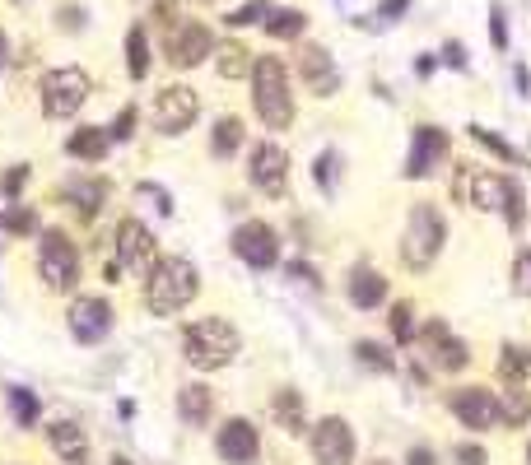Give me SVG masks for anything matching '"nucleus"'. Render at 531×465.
<instances>
[{"mask_svg": "<svg viewBox=\"0 0 531 465\" xmlns=\"http://www.w3.org/2000/svg\"><path fill=\"white\" fill-rule=\"evenodd\" d=\"M201 293V270L191 266L187 256H159L154 270L145 275V307L154 317H177L187 312Z\"/></svg>", "mask_w": 531, "mask_h": 465, "instance_id": "nucleus-3", "label": "nucleus"}, {"mask_svg": "<svg viewBox=\"0 0 531 465\" xmlns=\"http://www.w3.org/2000/svg\"><path fill=\"white\" fill-rule=\"evenodd\" d=\"M452 461L457 465H490V452H485L480 442H457V447H452Z\"/></svg>", "mask_w": 531, "mask_h": 465, "instance_id": "nucleus-42", "label": "nucleus"}, {"mask_svg": "<svg viewBox=\"0 0 531 465\" xmlns=\"http://www.w3.org/2000/svg\"><path fill=\"white\" fill-rule=\"evenodd\" d=\"M313 177H317V186L331 196V191H336V177H341V154H336V149H322L317 163H313Z\"/></svg>", "mask_w": 531, "mask_h": 465, "instance_id": "nucleus-39", "label": "nucleus"}, {"mask_svg": "<svg viewBox=\"0 0 531 465\" xmlns=\"http://www.w3.org/2000/svg\"><path fill=\"white\" fill-rule=\"evenodd\" d=\"M177 419L187 428H205L210 419H215V391L205 382H187L177 386Z\"/></svg>", "mask_w": 531, "mask_h": 465, "instance_id": "nucleus-22", "label": "nucleus"}, {"mask_svg": "<svg viewBox=\"0 0 531 465\" xmlns=\"http://www.w3.org/2000/svg\"><path fill=\"white\" fill-rule=\"evenodd\" d=\"M89 93H94V80H89L80 66L47 70V75H42V84H38L42 117H47V121H70L84 103H89Z\"/></svg>", "mask_w": 531, "mask_h": 465, "instance_id": "nucleus-6", "label": "nucleus"}, {"mask_svg": "<svg viewBox=\"0 0 531 465\" xmlns=\"http://www.w3.org/2000/svg\"><path fill=\"white\" fill-rule=\"evenodd\" d=\"M401 465H438V452L429 447V442H415V447L406 452V461H401Z\"/></svg>", "mask_w": 531, "mask_h": 465, "instance_id": "nucleus-46", "label": "nucleus"}, {"mask_svg": "<svg viewBox=\"0 0 531 465\" xmlns=\"http://www.w3.org/2000/svg\"><path fill=\"white\" fill-rule=\"evenodd\" d=\"M10 410H14V424H19V428H38L42 405H38V396H33L28 386H10Z\"/></svg>", "mask_w": 531, "mask_h": 465, "instance_id": "nucleus-36", "label": "nucleus"}, {"mask_svg": "<svg viewBox=\"0 0 531 465\" xmlns=\"http://www.w3.org/2000/svg\"><path fill=\"white\" fill-rule=\"evenodd\" d=\"M47 447L61 456V465H94L89 428H80L75 419H52V428H47Z\"/></svg>", "mask_w": 531, "mask_h": 465, "instance_id": "nucleus-19", "label": "nucleus"}, {"mask_svg": "<svg viewBox=\"0 0 531 465\" xmlns=\"http://www.w3.org/2000/svg\"><path fill=\"white\" fill-rule=\"evenodd\" d=\"M215 456L224 465H252L261 456V428L243 414H233L215 428Z\"/></svg>", "mask_w": 531, "mask_h": 465, "instance_id": "nucleus-17", "label": "nucleus"}, {"mask_svg": "<svg viewBox=\"0 0 531 465\" xmlns=\"http://www.w3.org/2000/svg\"><path fill=\"white\" fill-rule=\"evenodd\" d=\"M252 61H257V52H247L238 38L215 42V70H219V80H247V75H252Z\"/></svg>", "mask_w": 531, "mask_h": 465, "instance_id": "nucleus-25", "label": "nucleus"}, {"mask_svg": "<svg viewBox=\"0 0 531 465\" xmlns=\"http://www.w3.org/2000/svg\"><path fill=\"white\" fill-rule=\"evenodd\" d=\"M108 465H136V461H131V456H112Z\"/></svg>", "mask_w": 531, "mask_h": 465, "instance_id": "nucleus-52", "label": "nucleus"}, {"mask_svg": "<svg viewBox=\"0 0 531 465\" xmlns=\"http://www.w3.org/2000/svg\"><path fill=\"white\" fill-rule=\"evenodd\" d=\"M448 159H452V135L443 126H434V121H420L410 131V154H406L401 177L406 182H429V177H438V168Z\"/></svg>", "mask_w": 531, "mask_h": 465, "instance_id": "nucleus-8", "label": "nucleus"}, {"mask_svg": "<svg viewBox=\"0 0 531 465\" xmlns=\"http://www.w3.org/2000/svg\"><path fill=\"white\" fill-rule=\"evenodd\" d=\"M229 247H233V256L252 270H275L280 266V233H275L266 219H243V224L233 228Z\"/></svg>", "mask_w": 531, "mask_h": 465, "instance_id": "nucleus-14", "label": "nucleus"}, {"mask_svg": "<svg viewBox=\"0 0 531 465\" xmlns=\"http://www.w3.org/2000/svg\"><path fill=\"white\" fill-rule=\"evenodd\" d=\"M415 340L424 345V363L434 372H466L471 368V345H466L462 335H452V326L443 317L424 321Z\"/></svg>", "mask_w": 531, "mask_h": 465, "instance_id": "nucleus-11", "label": "nucleus"}, {"mask_svg": "<svg viewBox=\"0 0 531 465\" xmlns=\"http://www.w3.org/2000/svg\"><path fill=\"white\" fill-rule=\"evenodd\" d=\"M527 372H531V349L508 340V345L499 349V382L504 386H527Z\"/></svg>", "mask_w": 531, "mask_h": 465, "instance_id": "nucleus-31", "label": "nucleus"}, {"mask_svg": "<svg viewBox=\"0 0 531 465\" xmlns=\"http://www.w3.org/2000/svg\"><path fill=\"white\" fill-rule=\"evenodd\" d=\"M271 414H275V428H285L289 438H303L308 433V400H303L299 386H280L271 396Z\"/></svg>", "mask_w": 531, "mask_h": 465, "instance_id": "nucleus-21", "label": "nucleus"}, {"mask_svg": "<svg viewBox=\"0 0 531 465\" xmlns=\"http://www.w3.org/2000/svg\"><path fill=\"white\" fill-rule=\"evenodd\" d=\"M438 61H443L448 70H471V56H466V47L457 38L443 42V56H438Z\"/></svg>", "mask_w": 531, "mask_h": 465, "instance_id": "nucleus-43", "label": "nucleus"}, {"mask_svg": "<svg viewBox=\"0 0 531 465\" xmlns=\"http://www.w3.org/2000/svg\"><path fill=\"white\" fill-rule=\"evenodd\" d=\"M24 186H28V163H14L10 173H5V182H0V191H5V196H19Z\"/></svg>", "mask_w": 531, "mask_h": 465, "instance_id": "nucleus-45", "label": "nucleus"}, {"mask_svg": "<svg viewBox=\"0 0 531 465\" xmlns=\"http://www.w3.org/2000/svg\"><path fill=\"white\" fill-rule=\"evenodd\" d=\"M112 321H117V312H112L108 298H98V293H89V298H75L66 312V326L70 335L80 340V345H103L112 335Z\"/></svg>", "mask_w": 531, "mask_h": 465, "instance_id": "nucleus-16", "label": "nucleus"}, {"mask_svg": "<svg viewBox=\"0 0 531 465\" xmlns=\"http://www.w3.org/2000/svg\"><path fill=\"white\" fill-rule=\"evenodd\" d=\"M252 107L266 131H289L299 107H294V84H289V66L280 56H257L252 61Z\"/></svg>", "mask_w": 531, "mask_h": 465, "instance_id": "nucleus-2", "label": "nucleus"}, {"mask_svg": "<svg viewBox=\"0 0 531 465\" xmlns=\"http://www.w3.org/2000/svg\"><path fill=\"white\" fill-rule=\"evenodd\" d=\"M266 38H275V42H299L303 33H308V14L299 10V5H280V10H271L266 14Z\"/></svg>", "mask_w": 531, "mask_h": 465, "instance_id": "nucleus-27", "label": "nucleus"}, {"mask_svg": "<svg viewBox=\"0 0 531 465\" xmlns=\"http://www.w3.org/2000/svg\"><path fill=\"white\" fill-rule=\"evenodd\" d=\"M112 242H117V266L131 270V275H150L154 261H159V238H154V228L145 224V219H136V214H126L122 224H117Z\"/></svg>", "mask_w": 531, "mask_h": 465, "instance_id": "nucleus-12", "label": "nucleus"}, {"mask_svg": "<svg viewBox=\"0 0 531 465\" xmlns=\"http://www.w3.org/2000/svg\"><path fill=\"white\" fill-rule=\"evenodd\" d=\"M61 200L70 205V214H75L80 224H94L98 210H103V200H108V182H66L61 186Z\"/></svg>", "mask_w": 531, "mask_h": 465, "instance_id": "nucleus-23", "label": "nucleus"}, {"mask_svg": "<svg viewBox=\"0 0 531 465\" xmlns=\"http://www.w3.org/2000/svg\"><path fill=\"white\" fill-rule=\"evenodd\" d=\"M527 465H531V438H527Z\"/></svg>", "mask_w": 531, "mask_h": 465, "instance_id": "nucleus-54", "label": "nucleus"}, {"mask_svg": "<svg viewBox=\"0 0 531 465\" xmlns=\"http://www.w3.org/2000/svg\"><path fill=\"white\" fill-rule=\"evenodd\" d=\"M38 279L52 293L80 289V247L70 242L66 228H42L38 233Z\"/></svg>", "mask_w": 531, "mask_h": 465, "instance_id": "nucleus-5", "label": "nucleus"}, {"mask_svg": "<svg viewBox=\"0 0 531 465\" xmlns=\"http://www.w3.org/2000/svg\"><path fill=\"white\" fill-rule=\"evenodd\" d=\"M499 219L508 224V233H522V228H527V191H522L518 177H504V205H499Z\"/></svg>", "mask_w": 531, "mask_h": 465, "instance_id": "nucleus-32", "label": "nucleus"}, {"mask_svg": "<svg viewBox=\"0 0 531 465\" xmlns=\"http://www.w3.org/2000/svg\"><path fill=\"white\" fill-rule=\"evenodd\" d=\"M308 447H313V465H354L359 456V442H354V428L345 414H327L308 428Z\"/></svg>", "mask_w": 531, "mask_h": 465, "instance_id": "nucleus-13", "label": "nucleus"}, {"mask_svg": "<svg viewBox=\"0 0 531 465\" xmlns=\"http://www.w3.org/2000/svg\"><path fill=\"white\" fill-rule=\"evenodd\" d=\"M243 145H247L243 117H219L215 131H210V154H215V159H233V154H238Z\"/></svg>", "mask_w": 531, "mask_h": 465, "instance_id": "nucleus-28", "label": "nucleus"}, {"mask_svg": "<svg viewBox=\"0 0 531 465\" xmlns=\"http://www.w3.org/2000/svg\"><path fill=\"white\" fill-rule=\"evenodd\" d=\"M499 419L508 428H527L531 424V391L527 386H508L504 396H499Z\"/></svg>", "mask_w": 531, "mask_h": 465, "instance_id": "nucleus-34", "label": "nucleus"}, {"mask_svg": "<svg viewBox=\"0 0 531 465\" xmlns=\"http://www.w3.org/2000/svg\"><path fill=\"white\" fill-rule=\"evenodd\" d=\"M466 135H471V140H476L480 149H490V154H494L499 163H508V168H531L527 154H522V149L513 145V140H504L499 131H490V126H476V121H471V126H466Z\"/></svg>", "mask_w": 531, "mask_h": 465, "instance_id": "nucleus-26", "label": "nucleus"}, {"mask_svg": "<svg viewBox=\"0 0 531 465\" xmlns=\"http://www.w3.org/2000/svg\"><path fill=\"white\" fill-rule=\"evenodd\" d=\"M448 410H452V419L462 428H471V433H490V428L504 424V419H499V391H490V386H452Z\"/></svg>", "mask_w": 531, "mask_h": 465, "instance_id": "nucleus-15", "label": "nucleus"}, {"mask_svg": "<svg viewBox=\"0 0 531 465\" xmlns=\"http://www.w3.org/2000/svg\"><path fill=\"white\" fill-rule=\"evenodd\" d=\"M294 70H299V80L308 84L313 98H336V93H341V66H336V56H331L322 42H303Z\"/></svg>", "mask_w": 531, "mask_h": 465, "instance_id": "nucleus-18", "label": "nucleus"}, {"mask_svg": "<svg viewBox=\"0 0 531 465\" xmlns=\"http://www.w3.org/2000/svg\"><path fill=\"white\" fill-rule=\"evenodd\" d=\"M243 354V335L229 317H196L182 326V359L196 372H219Z\"/></svg>", "mask_w": 531, "mask_h": 465, "instance_id": "nucleus-1", "label": "nucleus"}, {"mask_svg": "<svg viewBox=\"0 0 531 465\" xmlns=\"http://www.w3.org/2000/svg\"><path fill=\"white\" fill-rule=\"evenodd\" d=\"M354 363L364 372H378V377H392L396 372V354L387 340H354Z\"/></svg>", "mask_w": 531, "mask_h": 465, "instance_id": "nucleus-29", "label": "nucleus"}, {"mask_svg": "<svg viewBox=\"0 0 531 465\" xmlns=\"http://www.w3.org/2000/svg\"><path fill=\"white\" fill-rule=\"evenodd\" d=\"M345 298H350V307H359V312H373V307L387 303V275L373 266H354L350 279H345Z\"/></svg>", "mask_w": 531, "mask_h": 465, "instance_id": "nucleus-20", "label": "nucleus"}, {"mask_svg": "<svg viewBox=\"0 0 531 465\" xmlns=\"http://www.w3.org/2000/svg\"><path fill=\"white\" fill-rule=\"evenodd\" d=\"M0 224H5V233H14V238H33V233H42V228H38V210H33V205H19V200L0 214Z\"/></svg>", "mask_w": 531, "mask_h": 465, "instance_id": "nucleus-35", "label": "nucleus"}, {"mask_svg": "<svg viewBox=\"0 0 531 465\" xmlns=\"http://www.w3.org/2000/svg\"><path fill=\"white\" fill-rule=\"evenodd\" d=\"M387 331H392V345H415V335H420V321H415V303H392L387 307Z\"/></svg>", "mask_w": 531, "mask_h": 465, "instance_id": "nucleus-33", "label": "nucleus"}, {"mask_svg": "<svg viewBox=\"0 0 531 465\" xmlns=\"http://www.w3.org/2000/svg\"><path fill=\"white\" fill-rule=\"evenodd\" d=\"M513 75H518V98H531V70L522 61H513Z\"/></svg>", "mask_w": 531, "mask_h": 465, "instance_id": "nucleus-50", "label": "nucleus"}, {"mask_svg": "<svg viewBox=\"0 0 531 465\" xmlns=\"http://www.w3.org/2000/svg\"><path fill=\"white\" fill-rule=\"evenodd\" d=\"M196 117H201V93L191 89V84H164V89L154 93L150 121L159 135L177 140V135H187L196 126Z\"/></svg>", "mask_w": 531, "mask_h": 465, "instance_id": "nucleus-7", "label": "nucleus"}, {"mask_svg": "<svg viewBox=\"0 0 531 465\" xmlns=\"http://www.w3.org/2000/svg\"><path fill=\"white\" fill-rule=\"evenodd\" d=\"M126 75H131V80H145V75H150V33H145V24L126 28Z\"/></svg>", "mask_w": 531, "mask_h": 465, "instance_id": "nucleus-30", "label": "nucleus"}, {"mask_svg": "<svg viewBox=\"0 0 531 465\" xmlns=\"http://www.w3.org/2000/svg\"><path fill=\"white\" fill-rule=\"evenodd\" d=\"M266 14H271L266 0H247V5H238V10L224 14V24L229 28H252V24H266Z\"/></svg>", "mask_w": 531, "mask_h": 465, "instance_id": "nucleus-38", "label": "nucleus"}, {"mask_svg": "<svg viewBox=\"0 0 531 465\" xmlns=\"http://www.w3.org/2000/svg\"><path fill=\"white\" fill-rule=\"evenodd\" d=\"M10 5H28V0H10Z\"/></svg>", "mask_w": 531, "mask_h": 465, "instance_id": "nucleus-55", "label": "nucleus"}, {"mask_svg": "<svg viewBox=\"0 0 531 465\" xmlns=\"http://www.w3.org/2000/svg\"><path fill=\"white\" fill-rule=\"evenodd\" d=\"M368 465H396V461H387V456H378V461H368Z\"/></svg>", "mask_w": 531, "mask_h": 465, "instance_id": "nucleus-53", "label": "nucleus"}, {"mask_svg": "<svg viewBox=\"0 0 531 465\" xmlns=\"http://www.w3.org/2000/svg\"><path fill=\"white\" fill-rule=\"evenodd\" d=\"M410 10V0H382L378 5V19H387V24H396V19H401V14Z\"/></svg>", "mask_w": 531, "mask_h": 465, "instance_id": "nucleus-47", "label": "nucleus"}, {"mask_svg": "<svg viewBox=\"0 0 531 465\" xmlns=\"http://www.w3.org/2000/svg\"><path fill=\"white\" fill-rule=\"evenodd\" d=\"M508 289H513V298H531V247H518V256H513Z\"/></svg>", "mask_w": 531, "mask_h": 465, "instance_id": "nucleus-37", "label": "nucleus"}, {"mask_svg": "<svg viewBox=\"0 0 531 465\" xmlns=\"http://www.w3.org/2000/svg\"><path fill=\"white\" fill-rule=\"evenodd\" d=\"M247 182L257 186L266 200L289 196V149L280 140H257L247 154Z\"/></svg>", "mask_w": 531, "mask_h": 465, "instance_id": "nucleus-9", "label": "nucleus"}, {"mask_svg": "<svg viewBox=\"0 0 531 465\" xmlns=\"http://www.w3.org/2000/svg\"><path fill=\"white\" fill-rule=\"evenodd\" d=\"M490 47H494V52H508V47H513V38H508V10H504V0H494V5H490Z\"/></svg>", "mask_w": 531, "mask_h": 465, "instance_id": "nucleus-40", "label": "nucleus"}, {"mask_svg": "<svg viewBox=\"0 0 531 465\" xmlns=\"http://www.w3.org/2000/svg\"><path fill=\"white\" fill-rule=\"evenodd\" d=\"M136 121H140V112H136V103H126L117 117H112V126H108V135H112V145H122V140H131L136 135Z\"/></svg>", "mask_w": 531, "mask_h": 465, "instance_id": "nucleus-41", "label": "nucleus"}, {"mask_svg": "<svg viewBox=\"0 0 531 465\" xmlns=\"http://www.w3.org/2000/svg\"><path fill=\"white\" fill-rule=\"evenodd\" d=\"M434 70H438V56L434 52H420V56H415V75H420V80H434Z\"/></svg>", "mask_w": 531, "mask_h": 465, "instance_id": "nucleus-48", "label": "nucleus"}, {"mask_svg": "<svg viewBox=\"0 0 531 465\" xmlns=\"http://www.w3.org/2000/svg\"><path fill=\"white\" fill-rule=\"evenodd\" d=\"M10 66V38H5V33H0V70Z\"/></svg>", "mask_w": 531, "mask_h": 465, "instance_id": "nucleus-51", "label": "nucleus"}, {"mask_svg": "<svg viewBox=\"0 0 531 465\" xmlns=\"http://www.w3.org/2000/svg\"><path fill=\"white\" fill-rule=\"evenodd\" d=\"M164 56L173 70H196L201 61L215 56V33L201 24V19H173L164 38Z\"/></svg>", "mask_w": 531, "mask_h": 465, "instance_id": "nucleus-10", "label": "nucleus"}, {"mask_svg": "<svg viewBox=\"0 0 531 465\" xmlns=\"http://www.w3.org/2000/svg\"><path fill=\"white\" fill-rule=\"evenodd\" d=\"M443 247H448V214L438 210L434 200H415L406 219V233H401V247H396L401 266L424 275L443 256Z\"/></svg>", "mask_w": 531, "mask_h": 465, "instance_id": "nucleus-4", "label": "nucleus"}, {"mask_svg": "<svg viewBox=\"0 0 531 465\" xmlns=\"http://www.w3.org/2000/svg\"><path fill=\"white\" fill-rule=\"evenodd\" d=\"M136 196H150V200H154V210H159V214H173V196H168L164 186L140 182V186H136Z\"/></svg>", "mask_w": 531, "mask_h": 465, "instance_id": "nucleus-44", "label": "nucleus"}, {"mask_svg": "<svg viewBox=\"0 0 531 465\" xmlns=\"http://www.w3.org/2000/svg\"><path fill=\"white\" fill-rule=\"evenodd\" d=\"M289 275H294V279H303V284H313V289L322 284V279H317V270L308 266V261H289Z\"/></svg>", "mask_w": 531, "mask_h": 465, "instance_id": "nucleus-49", "label": "nucleus"}, {"mask_svg": "<svg viewBox=\"0 0 531 465\" xmlns=\"http://www.w3.org/2000/svg\"><path fill=\"white\" fill-rule=\"evenodd\" d=\"M108 149H112L108 126H80V131H70V140H66V154L80 163H103Z\"/></svg>", "mask_w": 531, "mask_h": 465, "instance_id": "nucleus-24", "label": "nucleus"}]
</instances>
